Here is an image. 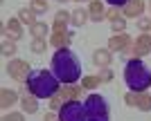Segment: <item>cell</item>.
<instances>
[{
	"label": "cell",
	"mask_w": 151,
	"mask_h": 121,
	"mask_svg": "<svg viewBox=\"0 0 151 121\" xmlns=\"http://www.w3.org/2000/svg\"><path fill=\"white\" fill-rule=\"evenodd\" d=\"M27 90L32 92L34 99H52V96L59 92V81L54 76V72H47V70H34V72H27Z\"/></svg>",
	"instance_id": "7a4b0ae2"
},
{
	"label": "cell",
	"mask_w": 151,
	"mask_h": 121,
	"mask_svg": "<svg viewBox=\"0 0 151 121\" xmlns=\"http://www.w3.org/2000/svg\"><path fill=\"white\" fill-rule=\"evenodd\" d=\"M7 34H12V38H20L23 36V29H20V23L16 18H12L7 23Z\"/></svg>",
	"instance_id": "52a82bcc"
},
{
	"label": "cell",
	"mask_w": 151,
	"mask_h": 121,
	"mask_svg": "<svg viewBox=\"0 0 151 121\" xmlns=\"http://www.w3.org/2000/svg\"><path fill=\"white\" fill-rule=\"evenodd\" d=\"M14 52H16V45H12L9 40H7V43L2 45V54H5V56H9V54H14Z\"/></svg>",
	"instance_id": "ac0fdd59"
},
{
	"label": "cell",
	"mask_w": 151,
	"mask_h": 121,
	"mask_svg": "<svg viewBox=\"0 0 151 121\" xmlns=\"http://www.w3.org/2000/svg\"><path fill=\"white\" fill-rule=\"evenodd\" d=\"M101 81H104V83H108V81H111V79H113V74H111V72H108V70H104V72H101Z\"/></svg>",
	"instance_id": "7402d4cb"
},
{
	"label": "cell",
	"mask_w": 151,
	"mask_h": 121,
	"mask_svg": "<svg viewBox=\"0 0 151 121\" xmlns=\"http://www.w3.org/2000/svg\"><path fill=\"white\" fill-rule=\"evenodd\" d=\"M90 16H93L95 20H99L101 16H104V5H101L99 0H95V2H90Z\"/></svg>",
	"instance_id": "9c48e42d"
},
{
	"label": "cell",
	"mask_w": 151,
	"mask_h": 121,
	"mask_svg": "<svg viewBox=\"0 0 151 121\" xmlns=\"http://www.w3.org/2000/svg\"><path fill=\"white\" fill-rule=\"evenodd\" d=\"M14 101H16V92H12V90H2V105L7 108V103L12 105Z\"/></svg>",
	"instance_id": "5bb4252c"
},
{
	"label": "cell",
	"mask_w": 151,
	"mask_h": 121,
	"mask_svg": "<svg viewBox=\"0 0 151 121\" xmlns=\"http://www.w3.org/2000/svg\"><path fill=\"white\" fill-rule=\"evenodd\" d=\"M45 50V40L43 38H34V43H32V52H36V54H38V52H43Z\"/></svg>",
	"instance_id": "2e32d148"
},
{
	"label": "cell",
	"mask_w": 151,
	"mask_h": 121,
	"mask_svg": "<svg viewBox=\"0 0 151 121\" xmlns=\"http://www.w3.org/2000/svg\"><path fill=\"white\" fill-rule=\"evenodd\" d=\"M86 108V119L88 121H111V110L101 94H88L83 101Z\"/></svg>",
	"instance_id": "277c9868"
},
{
	"label": "cell",
	"mask_w": 151,
	"mask_h": 121,
	"mask_svg": "<svg viewBox=\"0 0 151 121\" xmlns=\"http://www.w3.org/2000/svg\"><path fill=\"white\" fill-rule=\"evenodd\" d=\"M29 32L36 36V38H45V34H47V27L43 25V23H34V25H29Z\"/></svg>",
	"instance_id": "30bf717a"
},
{
	"label": "cell",
	"mask_w": 151,
	"mask_h": 121,
	"mask_svg": "<svg viewBox=\"0 0 151 121\" xmlns=\"http://www.w3.org/2000/svg\"><path fill=\"white\" fill-rule=\"evenodd\" d=\"M59 121H88L86 119V108L81 101L70 99L59 108Z\"/></svg>",
	"instance_id": "5b68a950"
},
{
	"label": "cell",
	"mask_w": 151,
	"mask_h": 121,
	"mask_svg": "<svg viewBox=\"0 0 151 121\" xmlns=\"http://www.w3.org/2000/svg\"><path fill=\"white\" fill-rule=\"evenodd\" d=\"M23 105H25V110L27 112H36V101H34V99H23Z\"/></svg>",
	"instance_id": "e0dca14e"
},
{
	"label": "cell",
	"mask_w": 151,
	"mask_h": 121,
	"mask_svg": "<svg viewBox=\"0 0 151 121\" xmlns=\"http://www.w3.org/2000/svg\"><path fill=\"white\" fill-rule=\"evenodd\" d=\"M52 72L61 83L72 85V83H77L81 79V63H79V58L72 50L59 47L54 52V56H52Z\"/></svg>",
	"instance_id": "6da1fadb"
},
{
	"label": "cell",
	"mask_w": 151,
	"mask_h": 121,
	"mask_svg": "<svg viewBox=\"0 0 151 121\" xmlns=\"http://www.w3.org/2000/svg\"><path fill=\"white\" fill-rule=\"evenodd\" d=\"M140 11H142V0L131 2V5H129V9H126V13H129V16H138Z\"/></svg>",
	"instance_id": "4fadbf2b"
},
{
	"label": "cell",
	"mask_w": 151,
	"mask_h": 121,
	"mask_svg": "<svg viewBox=\"0 0 151 121\" xmlns=\"http://www.w3.org/2000/svg\"><path fill=\"white\" fill-rule=\"evenodd\" d=\"M93 61H95V65L106 67V65L111 63V52H108V50H97V52L93 54Z\"/></svg>",
	"instance_id": "8992f818"
},
{
	"label": "cell",
	"mask_w": 151,
	"mask_h": 121,
	"mask_svg": "<svg viewBox=\"0 0 151 121\" xmlns=\"http://www.w3.org/2000/svg\"><path fill=\"white\" fill-rule=\"evenodd\" d=\"M149 27H151V23H149V20H140V29H145V32H147Z\"/></svg>",
	"instance_id": "cb8c5ba5"
},
{
	"label": "cell",
	"mask_w": 151,
	"mask_h": 121,
	"mask_svg": "<svg viewBox=\"0 0 151 121\" xmlns=\"http://www.w3.org/2000/svg\"><path fill=\"white\" fill-rule=\"evenodd\" d=\"M5 121H23V115H7Z\"/></svg>",
	"instance_id": "603a6c76"
},
{
	"label": "cell",
	"mask_w": 151,
	"mask_h": 121,
	"mask_svg": "<svg viewBox=\"0 0 151 121\" xmlns=\"http://www.w3.org/2000/svg\"><path fill=\"white\" fill-rule=\"evenodd\" d=\"M126 45H129V38H126V36H120V38L115 36V38H111V52H122Z\"/></svg>",
	"instance_id": "ba28073f"
},
{
	"label": "cell",
	"mask_w": 151,
	"mask_h": 121,
	"mask_svg": "<svg viewBox=\"0 0 151 121\" xmlns=\"http://www.w3.org/2000/svg\"><path fill=\"white\" fill-rule=\"evenodd\" d=\"M113 29H115V32H124V20H115Z\"/></svg>",
	"instance_id": "ffe728a7"
},
{
	"label": "cell",
	"mask_w": 151,
	"mask_h": 121,
	"mask_svg": "<svg viewBox=\"0 0 151 121\" xmlns=\"http://www.w3.org/2000/svg\"><path fill=\"white\" fill-rule=\"evenodd\" d=\"M86 18H88V13L83 11L81 7L72 11V25H83V23H86Z\"/></svg>",
	"instance_id": "8fae6325"
},
{
	"label": "cell",
	"mask_w": 151,
	"mask_h": 121,
	"mask_svg": "<svg viewBox=\"0 0 151 121\" xmlns=\"http://www.w3.org/2000/svg\"><path fill=\"white\" fill-rule=\"evenodd\" d=\"M25 70H27V65L23 63V61H18V63H12V65H9V74H14L16 79L20 76V72H25Z\"/></svg>",
	"instance_id": "7c38bea8"
},
{
	"label": "cell",
	"mask_w": 151,
	"mask_h": 121,
	"mask_svg": "<svg viewBox=\"0 0 151 121\" xmlns=\"http://www.w3.org/2000/svg\"><path fill=\"white\" fill-rule=\"evenodd\" d=\"M45 121H57V119H54L52 115H47V117H45Z\"/></svg>",
	"instance_id": "d4e9b609"
},
{
	"label": "cell",
	"mask_w": 151,
	"mask_h": 121,
	"mask_svg": "<svg viewBox=\"0 0 151 121\" xmlns=\"http://www.w3.org/2000/svg\"><path fill=\"white\" fill-rule=\"evenodd\" d=\"M124 81L129 90L133 92H145L151 88V70L145 65V61L140 58H131L124 65Z\"/></svg>",
	"instance_id": "3957f363"
},
{
	"label": "cell",
	"mask_w": 151,
	"mask_h": 121,
	"mask_svg": "<svg viewBox=\"0 0 151 121\" xmlns=\"http://www.w3.org/2000/svg\"><path fill=\"white\" fill-rule=\"evenodd\" d=\"M20 18L27 20V23H32V20H34V11H20ZM32 25H34V23H32Z\"/></svg>",
	"instance_id": "d6986e66"
},
{
	"label": "cell",
	"mask_w": 151,
	"mask_h": 121,
	"mask_svg": "<svg viewBox=\"0 0 151 121\" xmlns=\"http://www.w3.org/2000/svg\"><path fill=\"white\" fill-rule=\"evenodd\" d=\"M108 5H113V7H122V5H129V0H106Z\"/></svg>",
	"instance_id": "44dd1931"
},
{
	"label": "cell",
	"mask_w": 151,
	"mask_h": 121,
	"mask_svg": "<svg viewBox=\"0 0 151 121\" xmlns=\"http://www.w3.org/2000/svg\"><path fill=\"white\" fill-rule=\"evenodd\" d=\"M68 18H70L68 11H59V13H57V27H59V29H61V27L68 23Z\"/></svg>",
	"instance_id": "9a60e30c"
}]
</instances>
